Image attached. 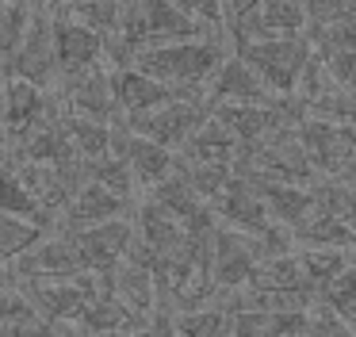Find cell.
I'll return each instance as SVG.
<instances>
[{
    "mask_svg": "<svg viewBox=\"0 0 356 337\" xmlns=\"http://www.w3.org/2000/svg\"><path fill=\"white\" fill-rule=\"evenodd\" d=\"M16 303H19V288L16 283H0V329H4V322L12 318Z\"/></svg>",
    "mask_w": 356,
    "mask_h": 337,
    "instance_id": "4dcf8cb0",
    "label": "cell"
},
{
    "mask_svg": "<svg viewBox=\"0 0 356 337\" xmlns=\"http://www.w3.org/2000/svg\"><path fill=\"white\" fill-rule=\"evenodd\" d=\"M131 211H134V199L119 196V191L104 188V184H96V180H88L85 188L65 203V211L58 214L54 230L73 234V230H81V226H92V222H104V219H119V214H131Z\"/></svg>",
    "mask_w": 356,
    "mask_h": 337,
    "instance_id": "5bb4252c",
    "label": "cell"
},
{
    "mask_svg": "<svg viewBox=\"0 0 356 337\" xmlns=\"http://www.w3.org/2000/svg\"><path fill=\"white\" fill-rule=\"evenodd\" d=\"M0 168H4V153H0Z\"/></svg>",
    "mask_w": 356,
    "mask_h": 337,
    "instance_id": "8d00e7d4",
    "label": "cell"
},
{
    "mask_svg": "<svg viewBox=\"0 0 356 337\" xmlns=\"http://www.w3.org/2000/svg\"><path fill=\"white\" fill-rule=\"evenodd\" d=\"M4 4H31V0H4Z\"/></svg>",
    "mask_w": 356,
    "mask_h": 337,
    "instance_id": "d590c367",
    "label": "cell"
},
{
    "mask_svg": "<svg viewBox=\"0 0 356 337\" xmlns=\"http://www.w3.org/2000/svg\"><path fill=\"white\" fill-rule=\"evenodd\" d=\"M230 50H234V42L222 31V35H200V38H180V42L142 46L134 54V65L180 92H203Z\"/></svg>",
    "mask_w": 356,
    "mask_h": 337,
    "instance_id": "6da1fadb",
    "label": "cell"
},
{
    "mask_svg": "<svg viewBox=\"0 0 356 337\" xmlns=\"http://www.w3.org/2000/svg\"><path fill=\"white\" fill-rule=\"evenodd\" d=\"M245 288H284V291H318L310 283V276L302 272L299 249H284V253H268L261 257V265L253 268V280Z\"/></svg>",
    "mask_w": 356,
    "mask_h": 337,
    "instance_id": "ffe728a7",
    "label": "cell"
},
{
    "mask_svg": "<svg viewBox=\"0 0 356 337\" xmlns=\"http://www.w3.org/2000/svg\"><path fill=\"white\" fill-rule=\"evenodd\" d=\"M180 12H188L192 19H200L211 31H226V4L222 0H172Z\"/></svg>",
    "mask_w": 356,
    "mask_h": 337,
    "instance_id": "f546056e",
    "label": "cell"
},
{
    "mask_svg": "<svg viewBox=\"0 0 356 337\" xmlns=\"http://www.w3.org/2000/svg\"><path fill=\"white\" fill-rule=\"evenodd\" d=\"M73 242H77V249H81L85 272L108 276L111 268L131 253L134 219L119 214V219H104V222H92V226H81V230H73Z\"/></svg>",
    "mask_w": 356,
    "mask_h": 337,
    "instance_id": "30bf717a",
    "label": "cell"
},
{
    "mask_svg": "<svg viewBox=\"0 0 356 337\" xmlns=\"http://www.w3.org/2000/svg\"><path fill=\"white\" fill-rule=\"evenodd\" d=\"M88 180L104 184V188L119 191V196H127V199H134V188H138V176H134L131 161H127L119 150L108 153V157L88 161Z\"/></svg>",
    "mask_w": 356,
    "mask_h": 337,
    "instance_id": "484cf974",
    "label": "cell"
},
{
    "mask_svg": "<svg viewBox=\"0 0 356 337\" xmlns=\"http://www.w3.org/2000/svg\"><path fill=\"white\" fill-rule=\"evenodd\" d=\"M234 50L264 77L276 96H291L314 58V42L307 31L299 35H276V38H253V42H234Z\"/></svg>",
    "mask_w": 356,
    "mask_h": 337,
    "instance_id": "3957f363",
    "label": "cell"
},
{
    "mask_svg": "<svg viewBox=\"0 0 356 337\" xmlns=\"http://www.w3.org/2000/svg\"><path fill=\"white\" fill-rule=\"evenodd\" d=\"M8 81H12V69L0 58V123H4V104H8Z\"/></svg>",
    "mask_w": 356,
    "mask_h": 337,
    "instance_id": "d6a6232c",
    "label": "cell"
},
{
    "mask_svg": "<svg viewBox=\"0 0 356 337\" xmlns=\"http://www.w3.org/2000/svg\"><path fill=\"white\" fill-rule=\"evenodd\" d=\"M295 249H299L302 272L310 276V283H314L318 291H322V283H330L333 276L345 272L356 260L353 249H333V245H295Z\"/></svg>",
    "mask_w": 356,
    "mask_h": 337,
    "instance_id": "cb8c5ba5",
    "label": "cell"
},
{
    "mask_svg": "<svg viewBox=\"0 0 356 337\" xmlns=\"http://www.w3.org/2000/svg\"><path fill=\"white\" fill-rule=\"evenodd\" d=\"M307 4L302 0H261L253 12L234 19L226 27L230 42H253V38H276V35H299L307 31Z\"/></svg>",
    "mask_w": 356,
    "mask_h": 337,
    "instance_id": "8fae6325",
    "label": "cell"
},
{
    "mask_svg": "<svg viewBox=\"0 0 356 337\" xmlns=\"http://www.w3.org/2000/svg\"><path fill=\"white\" fill-rule=\"evenodd\" d=\"M81 326L96 337H127V334H138L142 326H149V318L138 311H131L108 283H100V288L88 295L85 311H81Z\"/></svg>",
    "mask_w": 356,
    "mask_h": 337,
    "instance_id": "9a60e30c",
    "label": "cell"
},
{
    "mask_svg": "<svg viewBox=\"0 0 356 337\" xmlns=\"http://www.w3.org/2000/svg\"><path fill=\"white\" fill-rule=\"evenodd\" d=\"M47 222L35 219H19V214H0V268L12 265L19 253H27L35 242L47 237Z\"/></svg>",
    "mask_w": 356,
    "mask_h": 337,
    "instance_id": "603a6c76",
    "label": "cell"
},
{
    "mask_svg": "<svg viewBox=\"0 0 356 337\" xmlns=\"http://www.w3.org/2000/svg\"><path fill=\"white\" fill-rule=\"evenodd\" d=\"M353 92H356V84H353Z\"/></svg>",
    "mask_w": 356,
    "mask_h": 337,
    "instance_id": "74e56055",
    "label": "cell"
},
{
    "mask_svg": "<svg viewBox=\"0 0 356 337\" xmlns=\"http://www.w3.org/2000/svg\"><path fill=\"white\" fill-rule=\"evenodd\" d=\"M222 4H226V27H230L234 19H241L245 12H253L261 0H222Z\"/></svg>",
    "mask_w": 356,
    "mask_h": 337,
    "instance_id": "1f68e13d",
    "label": "cell"
},
{
    "mask_svg": "<svg viewBox=\"0 0 356 337\" xmlns=\"http://www.w3.org/2000/svg\"><path fill=\"white\" fill-rule=\"evenodd\" d=\"M8 69L24 81L42 84V88L58 84L62 69H58V50H54V4L50 0H31V15H27V27L8 58Z\"/></svg>",
    "mask_w": 356,
    "mask_h": 337,
    "instance_id": "277c9868",
    "label": "cell"
},
{
    "mask_svg": "<svg viewBox=\"0 0 356 337\" xmlns=\"http://www.w3.org/2000/svg\"><path fill=\"white\" fill-rule=\"evenodd\" d=\"M0 214H19V219H35V222H47V211H42V203L35 199V191L24 184V176L16 173V168L4 161V168H0Z\"/></svg>",
    "mask_w": 356,
    "mask_h": 337,
    "instance_id": "7402d4cb",
    "label": "cell"
},
{
    "mask_svg": "<svg viewBox=\"0 0 356 337\" xmlns=\"http://www.w3.org/2000/svg\"><path fill=\"white\" fill-rule=\"evenodd\" d=\"M268 253V245L257 234L230 226V222H215L211 234V276L222 291H241L253 280V268L261 265V257Z\"/></svg>",
    "mask_w": 356,
    "mask_h": 337,
    "instance_id": "8992f818",
    "label": "cell"
},
{
    "mask_svg": "<svg viewBox=\"0 0 356 337\" xmlns=\"http://www.w3.org/2000/svg\"><path fill=\"white\" fill-rule=\"evenodd\" d=\"M345 219H348V222H353V226H356V196L348 199V207H345Z\"/></svg>",
    "mask_w": 356,
    "mask_h": 337,
    "instance_id": "e575fe53",
    "label": "cell"
},
{
    "mask_svg": "<svg viewBox=\"0 0 356 337\" xmlns=\"http://www.w3.org/2000/svg\"><path fill=\"white\" fill-rule=\"evenodd\" d=\"M54 50H58V69L62 73H77V69L108 61V38L54 4Z\"/></svg>",
    "mask_w": 356,
    "mask_h": 337,
    "instance_id": "7c38bea8",
    "label": "cell"
},
{
    "mask_svg": "<svg viewBox=\"0 0 356 337\" xmlns=\"http://www.w3.org/2000/svg\"><path fill=\"white\" fill-rule=\"evenodd\" d=\"M58 8H65L70 15H77L81 23H88L92 31H100L104 38L119 35L123 27V4L127 0H54Z\"/></svg>",
    "mask_w": 356,
    "mask_h": 337,
    "instance_id": "d4e9b609",
    "label": "cell"
},
{
    "mask_svg": "<svg viewBox=\"0 0 356 337\" xmlns=\"http://www.w3.org/2000/svg\"><path fill=\"white\" fill-rule=\"evenodd\" d=\"M50 329H54V322L19 291V303H16V311H12V318L4 322L0 337H50Z\"/></svg>",
    "mask_w": 356,
    "mask_h": 337,
    "instance_id": "4316f807",
    "label": "cell"
},
{
    "mask_svg": "<svg viewBox=\"0 0 356 337\" xmlns=\"http://www.w3.org/2000/svg\"><path fill=\"white\" fill-rule=\"evenodd\" d=\"M207 115H211V100L203 96V92H184V96H172V100H165V104L149 107V111H142V115H131V119H123V123L131 130H138V134L169 146V150H180V146L203 127Z\"/></svg>",
    "mask_w": 356,
    "mask_h": 337,
    "instance_id": "5b68a950",
    "label": "cell"
},
{
    "mask_svg": "<svg viewBox=\"0 0 356 337\" xmlns=\"http://www.w3.org/2000/svg\"><path fill=\"white\" fill-rule=\"evenodd\" d=\"M111 77H115V100H119V111H123V119L149 111V107L165 104V100H172V96H184L180 88L157 81L154 73H146V69H138V65L111 69Z\"/></svg>",
    "mask_w": 356,
    "mask_h": 337,
    "instance_id": "e0dca14e",
    "label": "cell"
},
{
    "mask_svg": "<svg viewBox=\"0 0 356 337\" xmlns=\"http://www.w3.org/2000/svg\"><path fill=\"white\" fill-rule=\"evenodd\" d=\"M307 322V314H276L261 306H238L234 311L230 337H295Z\"/></svg>",
    "mask_w": 356,
    "mask_h": 337,
    "instance_id": "44dd1931",
    "label": "cell"
},
{
    "mask_svg": "<svg viewBox=\"0 0 356 337\" xmlns=\"http://www.w3.org/2000/svg\"><path fill=\"white\" fill-rule=\"evenodd\" d=\"M299 138L307 146V157L318 176H341L348 168V161L356 157V123L307 115L299 123Z\"/></svg>",
    "mask_w": 356,
    "mask_h": 337,
    "instance_id": "9c48e42d",
    "label": "cell"
},
{
    "mask_svg": "<svg viewBox=\"0 0 356 337\" xmlns=\"http://www.w3.org/2000/svg\"><path fill=\"white\" fill-rule=\"evenodd\" d=\"M307 4L310 27H325V23L356 19V0H302Z\"/></svg>",
    "mask_w": 356,
    "mask_h": 337,
    "instance_id": "f1b7e54d",
    "label": "cell"
},
{
    "mask_svg": "<svg viewBox=\"0 0 356 337\" xmlns=\"http://www.w3.org/2000/svg\"><path fill=\"white\" fill-rule=\"evenodd\" d=\"M115 150L131 161L134 176H138V188H154V184H161L165 176H172V168H177V150L138 134V130H131L127 123H123V130H119Z\"/></svg>",
    "mask_w": 356,
    "mask_h": 337,
    "instance_id": "2e32d148",
    "label": "cell"
},
{
    "mask_svg": "<svg viewBox=\"0 0 356 337\" xmlns=\"http://www.w3.org/2000/svg\"><path fill=\"white\" fill-rule=\"evenodd\" d=\"M295 337H356V326H348L333 306H325L322 299H318L307 311V322H302V329Z\"/></svg>",
    "mask_w": 356,
    "mask_h": 337,
    "instance_id": "83f0119b",
    "label": "cell"
},
{
    "mask_svg": "<svg viewBox=\"0 0 356 337\" xmlns=\"http://www.w3.org/2000/svg\"><path fill=\"white\" fill-rule=\"evenodd\" d=\"M54 88L62 96L65 111L100 123H123V111H119L115 100V77H111V65H104V61L77 69V73H62Z\"/></svg>",
    "mask_w": 356,
    "mask_h": 337,
    "instance_id": "52a82bcc",
    "label": "cell"
},
{
    "mask_svg": "<svg viewBox=\"0 0 356 337\" xmlns=\"http://www.w3.org/2000/svg\"><path fill=\"white\" fill-rule=\"evenodd\" d=\"M295 245H333V249H356V226L341 211L325 207L318 199V207L295 226Z\"/></svg>",
    "mask_w": 356,
    "mask_h": 337,
    "instance_id": "ac0fdd59",
    "label": "cell"
},
{
    "mask_svg": "<svg viewBox=\"0 0 356 337\" xmlns=\"http://www.w3.org/2000/svg\"><path fill=\"white\" fill-rule=\"evenodd\" d=\"M337 180H341V184H345V188H353V191H356V157H353V161H348V168H345V173H341V176H337Z\"/></svg>",
    "mask_w": 356,
    "mask_h": 337,
    "instance_id": "836d02e7",
    "label": "cell"
},
{
    "mask_svg": "<svg viewBox=\"0 0 356 337\" xmlns=\"http://www.w3.org/2000/svg\"><path fill=\"white\" fill-rule=\"evenodd\" d=\"M12 280H70V276L85 272V260H81V249L73 242V234L65 230H47L42 242H35L27 253H19L8 265Z\"/></svg>",
    "mask_w": 356,
    "mask_h": 337,
    "instance_id": "ba28073f",
    "label": "cell"
},
{
    "mask_svg": "<svg viewBox=\"0 0 356 337\" xmlns=\"http://www.w3.org/2000/svg\"><path fill=\"white\" fill-rule=\"evenodd\" d=\"M234 173L253 184H314L318 180L295 123L272 127L268 134L245 142L238 161H234Z\"/></svg>",
    "mask_w": 356,
    "mask_h": 337,
    "instance_id": "7a4b0ae2",
    "label": "cell"
},
{
    "mask_svg": "<svg viewBox=\"0 0 356 337\" xmlns=\"http://www.w3.org/2000/svg\"><path fill=\"white\" fill-rule=\"evenodd\" d=\"M207 100L211 104H261V100H276V92L264 84V77L238 50H230L226 61L218 65V73L211 77Z\"/></svg>",
    "mask_w": 356,
    "mask_h": 337,
    "instance_id": "4fadbf2b",
    "label": "cell"
},
{
    "mask_svg": "<svg viewBox=\"0 0 356 337\" xmlns=\"http://www.w3.org/2000/svg\"><path fill=\"white\" fill-rule=\"evenodd\" d=\"M257 188H261L272 219H276L284 230H291V234H295V226L318 207L314 184H257Z\"/></svg>",
    "mask_w": 356,
    "mask_h": 337,
    "instance_id": "d6986e66",
    "label": "cell"
}]
</instances>
